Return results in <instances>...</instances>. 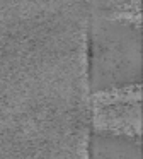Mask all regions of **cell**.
<instances>
[{
    "label": "cell",
    "mask_w": 143,
    "mask_h": 159,
    "mask_svg": "<svg viewBox=\"0 0 143 159\" xmlns=\"http://www.w3.org/2000/svg\"><path fill=\"white\" fill-rule=\"evenodd\" d=\"M95 121L102 130L138 134L140 93L138 86L102 91L95 101Z\"/></svg>",
    "instance_id": "6da1fadb"
}]
</instances>
